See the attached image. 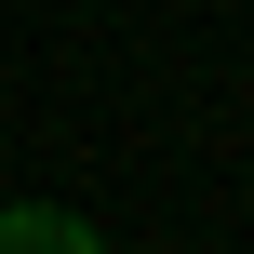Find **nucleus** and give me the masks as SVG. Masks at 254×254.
Segmentation results:
<instances>
[{"mask_svg":"<svg viewBox=\"0 0 254 254\" xmlns=\"http://www.w3.org/2000/svg\"><path fill=\"white\" fill-rule=\"evenodd\" d=\"M107 228L67 214V201H0V254H94Z\"/></svg>","mask_w":254,"mask_h":254,"instance_id":"obj_1","label":"nucleus"}]
</instances>
